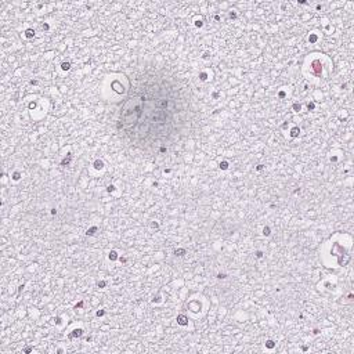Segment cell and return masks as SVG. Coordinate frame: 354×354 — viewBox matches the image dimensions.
Returning a JSON list of instances; mask_svg holds the SVG:
<instances>
[{"mask_svg":"<svg viewBox=\"0 0 354 354\" xmlns=\"http://www.w3.org/2000/svg\"><path fill=\"white\" fill-rule=\"evenodd\" d=\"M191 126L187 87L166 72L144 73L131 84L119 113V129L131 145L151 151L177 142Z\"/></svg>","mask_w":354,"mask_h":354,"instance_id":"1","label":"cell"}]
</instances>
